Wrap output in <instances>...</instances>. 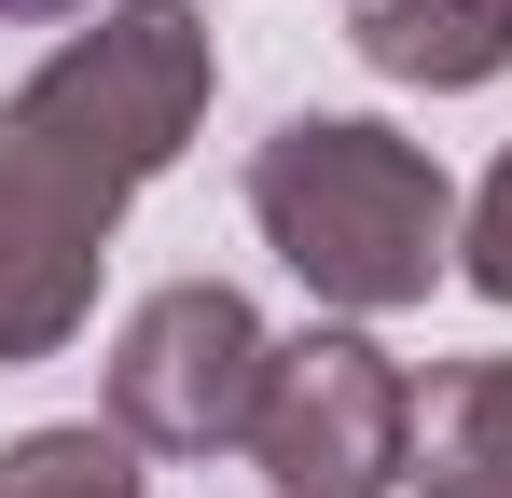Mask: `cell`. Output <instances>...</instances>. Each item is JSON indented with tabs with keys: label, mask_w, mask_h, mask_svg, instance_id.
I'll return each mask as SVG.
<instances>
[{
	"label": "cell",
	"mask_w": 512,
	"mask_h": 498,
	"mask_svg": "<svg viewBox=\"0 0 512 498\" xmlns=\"http://www.w3.org/2000/svg\"><path fill=\"white\" fill-rule=\"evenodd\" d=\"M457 263H471V291L512 305V153L485 166V194H471V222H457Z\"/></svg>",
	"instance_id": "obj_8"
},
{
	"label": "cell",
	"mask_w": 512,
	"mask_h": 498,
	"mask_svg": "<svg viewBox=\"0 0 512 498\" xmlns=\"http://www.w3.org/2000/svg\"><path fill=\"white\" fill-rule=\"evenodd\" d=\"M263 374H277V332L250 319V291L180 277V291H153V305L125 319V346H111V429H125L139 457H222V443H250Z\"/></svg>",
	"instance_id": "obj_3"
},
{
	"label": "cell",
	"mask_w": 512,
	"mask_h": 498,
	"mask_svg": "<svg viewBox=\"0 0 512 498\" xmlns=\"http://www.w3.org/2000/svg\"><path fill=\"white\" fill-rule=\"evenodd\" d=\"M346 42H360L388 83L471 97V83L512 70V0H346Z\"/></svg>",
	"instance_id": "obj_5"
},
{
	"label": "cell",
	"mask_w": 512,
	"mask_h": 498,
	"mask_svg": "<svg viewBox=\"0 0 512 498\" xmlns=\"http://www.w3.org/2000/svg\"><path fill=\"white\" fill-rule=\"evenodd\" d=\"M250 222L263 249L346 305V319H402L429 305L443 249H457V180L402 139V125H360V111H291L250 153Z\"/></svg>",
	"instance_id": "obj_2"
},
{
	"label": "cell",
	"mask_w": 512,
	"mask_h": 498,
	"mask_svg": "<svg viewBox=\"0 0 512 498\" xmlns=\"http://www.w3.org/2000/svg\"><path fill=\"white\" fill-rule=\"evenodd\" d=\"M208 14L194 0H111L0 97V374L56 360L97 305L111 222L153 166L208 125Z\"/></svg>",
	"instance_id": "obj_1"
},
{
	"label": "cell",
	"mask_w": 512,
	"mask_h": 498,
	"mask_svg": "<svg viewBox=\"0 0 512 498\" xmlns=\"http://www.w3.org/2000/svg\"><path fill=\"white\" fill-rule=\"evenodd\" d=\"M56 14H97V0H0V28H56Z\"/></svg>",
	"instance_id": "obj_9"
},
{
	"label": "cell",
	"mask_w": 512,
	"mask_h": 498,
	"mask_svg": "<svg viewBox=\"0 0 512 498\" xmlns=\"http://www.w3.org/2000/svg\"><path fill=\"white\" fill-rule=\"evenodd\" d=\"M0 498H139V443L125 429H28V443H0Z\"/></svg>",
	"instance_id": "obj_7"
},
{
	"label": "cell",
	"mask_w": 512,
	"mask_h": 498,
	"mask_svg": "<svg viewBox=\"0 0 512 498\" xmlns=\"http://www.w3.org/2000/svg\"><path fill=\"white\" fill-rule=\"evenodd\" d=\"M250 457L277 471V498H388L416 485V374L360 332H291L263 374Z\"/></svg>",
	"instance_id": "obj_4"
},
{
	"label": "cell",
	"mask_w": 512,
	"mask_h": 498,
	"mask_svg": "<svg viewBox=\"0 0 512 498\" xmlns=\"http://www.w3.org/2000/svg\"><path fill=\"white\" fill-rule=\"evenodd\" d=\"M416 485L429 498H512V360H443L416 388Z\"/></svg>",
	"instance_id": "obj_6"
}]
</instances>
